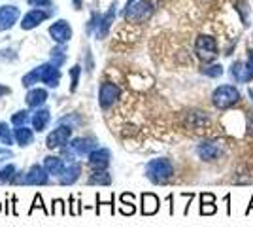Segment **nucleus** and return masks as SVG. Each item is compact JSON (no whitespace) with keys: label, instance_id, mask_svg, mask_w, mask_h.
<instances>
[{"label":"nucleus","instance_id":"nucleus-1","mask_svg":"<svg viewBox=\"0 0 253 227\" xmlns=\"http://www.w3.org/2000/svg\"><path fill=\"white\" fill-rule=\"evenodd\" d=\"M174 176V165L167 157H159V159H151L146 165V178L149 182L157 185L167 184Z\"/></svg>","mask_w":253,"mask_h":227},{"label":"nucleus","instance_id":"nucleus-2","mask_svg":"<svg viewBox=\"0 0 253 227\" xmlns=\"http://www.w3.org/2000/svg\"><path fill=\"white\" fill-rule=\"evenodd\" d=\"M240 97L242 95L236 89V86H219L211 93V104L217 110H229L240 102Z\"/></svg>","mask_w":253,"mask_h":227},{"label":"nucleus","instance_id":"nucleus-3","mask_svg":"<svg viewBox=\"0 0 253 227\" xmlns=\"http://www.w3.org/2000/svg\"><path fill=\"white\" fill-rule=\"evenodd\" d=\"M155 6H157L155 0H140L136 4H130V6H126L125 19L128 23L148 21L149 17L155 13Z\"/></svg>","mask_w":253,"mask_h":227},{"label":"nucleus","instance_id":"nucleus-4","mask_svg":"<svg viewBox=\"0 0 253 227\" xmlns=\"http://www.w3.org/2000/svg\"><path fill=\"white\" fill-rule=\"evenodd\" d=\"M195 53L197 57L201 59L202 63H211V61H215L217 59V55H219V49H217V42L208 36V34H201L197 40H195Z\"/></svg>","mask_w":253,"mask_h":227},{"label":"nucleus","instance_id":"nucleus-5","mask_svg":"<svg viewBox=\"0 0 253 227\" xmlns=\"http://www.w3.org/2000/svg\"><path fill=\"white\" fill-rule=\"evenodd\" d=\"M223 151H225V146H223V142H219V140H204L197 146V155H199V159H202V161H206V163L217 161L223 155Z\"/></svg>","mask_w":253,"mask_h":227},{"label":"nucleus","instance_id":"nucleus-6","mask_svg":"<svg viewBox=\"0 0 253 227\" xmlns=\"http://www.w3.org/2000/svg\"><path fill=\"white\" fill-rule=\"evenodd\" d=\"M119 95H121V89H119L116 84H112V82H104V84L100 86V89H98V102H100V106H102V108L108 110L116 104Z\"/></svg>","mask_w":253,"mask_h":227},{"label":"nucleus","instance_id":"nucleus-7","mask_svg":"<svg viewBox=\"0 0 253 227\" xmlns=\"http://www.w3.org/2000/svg\"><path fill=\"white\" fill-rule=\"evenodd\" d=\"M112 153L106 148H96L95 151L89 153V165L93 167V171H106L110 167Z\"/></svg>","mask_w":253,"mask_h":227},{"label":"nucleus","instance_id":"nucleus-8","mask_svg":"<svg viewBox=\"0 0 253 227\" xmlns=\"http://www.w3.org/2000/svg\"><path fill=\"white\" fill-rule=\"evenodd\" d=\"M49 182V173L45 171V167H40V165H34L29 169V173L25 174V182L23 184L27 185H43Z\"/></svg>","mask_w":253,"mask_h":227},{"label":"nucleus","instance_id":"nucleus-9","mask_svg":"<svg viewBox=\"0 0 253 227\" xmlns=\"http://www.w3.org/2000/svg\"><path fill=\"white\" fill-rule=\"evenodd\" d=\"M36 72H38L40 82H43L45 86H49V87H57L59 80H61V72H59V68H57L55 65L38 66V68H36Z\"/></svg>","mask_w":253,"mask_h":227},{"label":"nucleus","instance_id":"nucleus-10","mask_svg":"<svg viewBox=\"0 0 253 227\" xmlns=\"http://www.w3.org/2000/svg\"><path fill=\"white\" fill-rule=\"evenodd\" d=\"M70 135H72V129L66 125V127H57L55 131H51V135L47 136V140H45V146L49 148V150H55V148H61L63 144H66V140L70 138Z\"/></svg>","mask_w":253,"mask_h":227},{"label":"nucleus","instance_id":"nucleus-11","mask_svg":"<svg viewBox=\"0 0 253 227\" xmlns=\"http://www.w3.org/2000/svg\"><path fill=\"white\" fill-rule=\"evenodd\" d=\"M49 34L57 44H64L72 38V29L66 21H55L49 27Z\"/></svg>","mask_w":253,"mask_h":227},{"label":"nucleus","instance_id":"nucleus-12","mask_svg":"<svg viewBox=\"0 0 253 227\" xmlns=\"http://www.w3.org/2000/svg\"><path fill=\"white\" fill-rule=\"evenodd\" d=\"M70 148L76 155H89L91 151H95L98 148V142L96 138H91V136H85V138H76L72 140Z\"/></svg>","mask_w":253,"mask_h":227},{"label":"nucleus","instance_id":"nucleus-13","mask_svg":"<svg viewBox=\"0 0 253 227\" xmlns=\"http://www.w3.org/2000/svg\"><path fill=\"white\" fill-rule=\"evenodd\" d=\"M47 17H49V11L36 8V10H31L29 13H27V15H25V17H23L21 27L25 29V31H31V29L38 27V25H40L43 19H47Z\"/></svg>","mask_w":253,"mask_h":227},{"label":"nucleus","instance_id":"nucleus-14","mask_svg":"<svg viewBox=\"0 0 253 227\" xmlns=\"http://www.w3.org/2000/svg\"><path fill=\"white\" fill-rule=\"evenodd\" d=\"M17 19H19V10L17 8H13V6L0 8V31L13 27V23H17Z\"/></svg>","mask_w":253,"mask_h":227},{"label":"nucleus","instance_id":"nucleus-15","mask_svg":"<svg viewBox=\"0 0 253 227\" xmlns=\"http://www.w3.org/2000/svg\"><path fill=\"white\" fill-rule=\"evenodd\" d=\"M159 206H161V201H159L157 195L142 193V214H144V216H153V214H157Z\"/></svg>","mask_w":253,"mask_h":227},{"label":"nucleus","instance_id":"nucleus-16","mask_svg":"<svg viewBox=\"0 0 253 227\" xmlns=\"http://www.w3.org/2000/svg\"><path fill=\"white\" fill-rule=\"evenodd\" d=\"M187 127H191V129H204V127H208V123H210V119H208V116L204 114V112H201V110H193V112H189L187 114Z\"/></svg>","mask_w":253,"mask_h":227},{"label":"nucleus","instance_id":"nucleus-17","mask_svg":"<svg viewBox=\"0 0 253 227\" xmlns=\"http://www.w3.org/2000/svg\"><path fill=\"white\" fill-rule=\"evenodd\" d=\"M43 167H45V171L49 174H55V176H63V173L66 171V163L61 159V157H45V161H43Z\"/></svg>","mask_w":253,"mask_h":227},{"label":"nucleus","instance_id":"nucleus-18","mask_svg":"<svg viewBox=\"0 0 253 227\" xmlns=\"http://www.w3.org/2000/svg\"><path fill=\"white\" fill-rule=\"evenodd\" d=\"M80 174H82V165L80 163H70L68 167H66V171L63 173V176H61V184L63 185H70L74 184L76 180L80 178Z\"/></svg>","mask_w":253,"mask_h":227},{"label":"nucleus","instance_id":"nucleus-19","mask_svg":"<svg viewBox=\"0 0 253 227\" xmlns=\"http://www.w3.org/2000/svg\"><path fill=\"white\" fill-rule=\"evenodd\" d=\"M49 119H51V114H49L47 110H38V112L32 116V127H34V131H36V133H42V131L47 127Z\"/></svg>","mask_w":253,"mask_h":227},{"label":"nucleus","instance_id":"nucleus-20","mask_svg":"<svg viewBox=\"0 0 253 227\" xmlns=\"http://www.w3.org/2000/svg\"><path fill=\"white\" fill-rule=\"evenodd\" d=\"M45 98H47V91L45 89H32L27 95V104L31 108H38V106H42L43 102H45Z\"/></svg>","mask_w":253,"mask_h":227},{"label":"nucleus","instance_id":"nucleus-21","mask_svg":"<svg viewBox=\"0 0 253 227\" xmlns=\"http://www.w3.org/2000/svg\"><path fill=\"white\" fill-rule=\"evenodd\" d=\"M114 15H116V4L108 10V13H106L104 17L100 19V23H98V31H96V36H98V38H104L106 34H108L110 25H112V21H114Z\"/></svg>","mask_w":253,"mask_h":227},{"label":"nucleus","instance_id":"nucleus-22","mask_svg":"<svg viewBox=\"0 0 253 227\" xmlns=\"http://www.w3.org/2000/svg\"><path fill=\"white\" fill-rule=\"evenodd\" d=\"M89 184H98V185H110L112 184V174L108 171H93L89 180Z\"/></svg>","mask_w":253,"mask_h":227},{"label":"nucleus","instance_id":"nucleus-23","mask_svg":"<svg viewBox=\"0 0 253 227\" xmlns=\"http://www.w3.org/2000/svg\"><path fill=\"white\" fill-rule=\"evenodd\" d=\"M15 140H17L19 146H29L32 142V131L27 129L25 125H23V127H17V129H15Z\"/></svg>","mask_w":253,"mask_h":227},{"label":"nucleus","instance_id":"nucleus-24","mask_svg":"<svg viewBox=\"0 0 253 227\" xmlns=\"http://www.w3.org/2000/svg\"><path fill=\"white\" fill-rule=\"evenodd\" d=\"M15 174H17L15 165H6L4 169H0V184H11Z\"/></svg>","mask_w":253,"mask_h":227},{"label":"nucleus","instance_id":"nucleus-25","mask_svg":"<svg viewBox=\"0 0 253 227\" xmlns=\"http://www.w3.org/2000/svg\"><path fill=\"white\" fill-rule=\"evenodd\" d=\"M253 80V49H248V61L244 63V84Z\"/></svg>","mask_w":253,"mask_h":227},{"label":"nucleus","instance_id":"nucleus-26","mask_svg":"<svg viewBox=\"0 0 253 227\" xmlns=\"http://www.w3.org/2000/svg\"><path fill=\"white\" fill-rule=\"evenodd\" d=\"M204 76H208V78H219V76H223V66L221 65H204L201 70Z\"/></svg>","mask_w":253,"mask_h":227},{"label":"nucleus","instance_id":"nucleus-27","mask_svg":"<svg viewBox=\"0 0 253 227\" xmlns=\"http://www.w3.org/2000/svg\"><path fill=\"white\" fill-rule=\"evenodd\" d=\"M231 76H232V80L242 82L244 84V63H240V61L232 63L231 65Z\"/></svg>","mask_w":253,"mask_h":227},{"label":"nucleus","instance_id":"nucleus-28","mask_svg":"<svg viewBox=\"0 0 253 227\" xmlns=\"http://www.w3.org/2000/svg\"><path fill=\"white\" fill-rule=\"evenodd\" d=\"M0 142L6 144V146H11V144H13V136H11V133L6 123H0Z\"/></svg>","mask_w":253,"mask_h":227},{"label":"nucleus","instance_id":"nucleus-29","mask_svg":"<svg viewBox=\"0 0 253 227\" xmlns=\"http://www.w3.org/2000/svg\"><path fill=\"white\" fill-rule=\"evenodd\" d=\"M64 59H66V53H64L61 47H55L51 51V65L61 66L64 63Z\"/></svg>","mask_w":253,"mask_h":227},{"label":"nucleus","instance_id":"nucleus-30","mask_svg":"<svg viewBox=\"0 0 253 227\" xmlns=\"http://www.w3.org/2000/svg\"><path fill=\"white\" fill-rule=\"evenodd\" d=\"M27 119H29V112H17V114H13V118H11V123L15 125V127H23L25 123H27Z\"/></svg>","mask_w":253,"mask_h":227},{"label":"nucleus","instance_id":"nucleus-31","mask_svg":"<svg viewBox=\"0 0 253 227\" xmlns=\"http://www.w3.org/2000/svg\"><path fill=\"white\" fill-rule=\"evenodd\" d=\"M217 212L215 203H201V216H211Z\"/></svg>","mask_w":253,"mask_h":227},{"label":"nucleus","instance_id":"nucleus-32","mask_svg":"<svg viewBox=\"0 0 253 227\" xmlns=\"http://www.w3.org/2000/svg\"><path fill=\"white\" fill-rule=\"evenodd\" d=\"M34 208H42L45 214H51L47 208H45V205H43V201H42V195L38 193L36 197H34V201H32V206H31V210H29V214H32L34 212Z\"/></svg>","mask_w":253,"mask_h":227},{"label":"nucleus","instance_id":"nucleus-33","mask_svg":"<svg viewBox=\"0 0 253 227\" xmlns=\"http://www.w3.org/2000/svg\"><path fill=\"white\" fill-rule=\"evenodd\" d=\"M51 214H66V206H64V201L63 199H55V203H53V208H51Z\"/></svg>","mask_w":253,"mask_h":227},{"label":"nucleus","instance_id":"nucleus-34","mask_svg":"<svg viewBox=\"0 0 253 227\" xmlns=\"http://www.w3.org/2000/svg\"><path fill=\"white\" fill-rule=\"evenodd\" d=\"M136 212V208L132 203H121V214H125V216H132Z\"/></svg>","mask_w":253,"mask_h":227},{"label":"nucleus","instance_id":"nucleus-35","mask_svg":"<svg viewBox=\"0 0 253 227\" xmlns=\"http://www.w3.org/2000/svg\"><path fill=\"white\" fill-rule=\"evenodd\" d=\"M80 72H82V68H80V66H74V68H72V72H70V74H72V91H74L76 86H78V76H80Z\"/></svg>","mask_w":253,"mask_h":227},{"label":"nucleus","instance_id":"nucleus-36","mask_svg":"<svg viewBox=\"0 0 253 227\" xmlns=\"http://www.w3.org/2000/svg\"><path fill=\"white\" fill-rule=\"evenodd\" d=\"M201 203H215V195L213 193H202Z\"/></svg>","mask_w":253,"mask_h":227},{"label":"nucleus","instance_id":"nucleus-37","mask_svg":"<svg viewBox=\"0 0 253 227\" xmlns=\"http://www.w3.org/2000/svg\"><path fill=\"white\" fill-rule=\"evenodd\" d=\"M248 133L253 135V112L250 114V119H248Z\"/></svg>","mask_w":253,"mask_h":227},{"label":"nucleus","instance_id":"nucleus-38","mask_svg":"<svg viewBox=\"0 0 253 227\" xmlns=\"http://www.w3.org/2000/svg\"><path fill=\"white\" fill-rule=\"evenodd\" d=\"M32 6H43V4H47V0H29Z\"/></svg>","mask_w":253,"mask_h":227},{"label":"nucleus","instance_id":"nucleus-39","mask_svg":"<svg viewBox=\"0 0 253 227\" xmlns=\"http://www.w3.org/2000/svg\"><path fill=\"white\" fill-rule=\"evenodd\" d=\"M225 203H227V214H231V195H225Z\"/></svg>","mask_w":253,"mask_h":227},{"label":"nucleus","instance_id":"nucleus-40","mask_svg":"<svg viewBox=\"0 0 253 227\" xmlns=\"http://www.w3.org/2000/svg\"><path fill=\"white\" fill-rule=\"evenodd\" d=\"M8 93H10V89H8V87L0 86V97H2V95H8Z\"/></svg>","mask_w":253,"mask_h":227},{"label":"nucleus","instance_id":"nucleus-41","mask_svg":"<svg viewBox=\"0 0 253 227\" xmlns=\"http://www.w3.org/2000/svg\"><path fill=\"white\" fill-rule=\"evenodd\" d=\"M252 208H253V195H252V203H250V206H248V210H246V216L252 212Z\"/></svg>","mask_w":253,"mask_h":227},{"label":"nucleus","instance_id":"nucleus-42","mask_svg":"<svg viewBox=\"0 0 253 227\" xmlns=\"http://www.w3.org/2000/svg\"><path fill=\"white\" fill-rule=\"evenodd\" d=\"M172 199H174V197L170 195V197H169V201H170V203H172ZM170 214H174V208H172V205H170Z\"/></svg>","mask_w":253,"mask_h":227},{"label":"nucleus","instance_id":"nucleus-43","mask_svg":"<svg viewBox=\"0 0 253 227\" xmlns=\"http://www.w3.org/2000/svg\"><path fill=\"white\" fill-rule=\"evenodd\" d=\"M248 95H250V98H252V102H253V89H250V91H248Z\"/></svg>","mask_w":253,"mask_h":227},{"label":"nucleus","instance_id":"nucleus-44","mask_svg":"<svg viewBox=\"0 0 253 227\" xmlns=\"http://www.w3.org/2000/svg\"><path fill=\"white\" fill-rule=\"evenodd\" d=\"M0 210H2V205H0Z\"/></svg>","mask_w":253,"mask_h":227}]
</instances>
